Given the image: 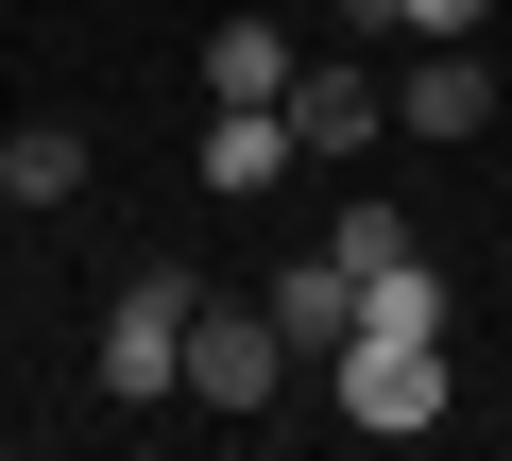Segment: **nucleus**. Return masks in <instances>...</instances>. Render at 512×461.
Masks as SVG:
<instances>
[{
	"instance_id": "3",
	"label": "nucleus",
	"mask_w": 512,
	"mask_h": 461,
	"mask_svg": "<svg viewBox=\"0 0 512 461\" xmlns=\"http://www.w3.org/2000/svg\"><path fill=\"white\" fill-rule=\"evenodd\" d=\"M342 427H376V444L444 427V342H393V325H359V342H342Z\"/></svg>"
},
{
	"instance_id": "10",
	"label": "nucleus",
	"mask_w": 512,
	"mask_h": 461,
	"mask_svg": "<svg viewBox=\"0 0 512 461\" xmlns=\"http://www.w3.org/2000/svg\"><path fill=\"white\" fill-rule=\"evenodd\" d=\"M359 325H393V342H444V274H427V257H393V274L359 291Z\"/></svg>"
},
{
	"instance_id": "1",
	"label": "nucleus",
	"mask_w": 512,
	"mask_h": 461,
	"mask_svg": "<svg viewBox=\"0 0 512 461\" xmlns=\"http://www.w3.org/2000/svg\"><path fill=\"white\" fill-rule=\"evenodd\" d=\"M188 308H205L188 257H137L120 274V308H103V393L120 410H188Z\"/></svg>"
},
{
	"instance_id": "5",
	"label": "nucleus",
	"mask_w": 512,
	"mask_h": 461,
	"mask_svg": "<svg viewBox=\"0 0 512 461\" xmlns=\"http://www.w3.org/2000/svg\"><path fill=\"white\" fill-rule=\"evenodd\" d=\"M393 137H495V69H478V35H461V52H410Z\"/></svg>"
},
{
	"instance_id": "2",
	"label": "nucleus",
	"mask_w": 512,
	"mask_h": 461,
	"mask_svg": "<svg viewBox=\"0 0 512 461\" xmlns=\"http://www.w3.org/2000/svg\"><path fill=\"white\" fill-rule=\"evenodd\" d=\"M291 359H308V342H291L274 308H222V291L188 308V410H274Z\"/></svg>"
},
{
	"instance_id": "12",
	"label": "nucleus",
	"mask_w": 512,
	"mask_h": 461,
	"mask_svg": "<svg viewBox=\"0 0 512 461\" xmlns=\"http://www.w3.org/2000/svg\"><path fill=\"white\" fill-rule=\"evenodd\" d=\"M376 18H393V35H410V52H461V35H478V18H495V0H376Z\"/></svg>"
},
{
	"instance_id": "8",
	"label": "nucleus",
	"mask_w": 512,
	"mask_h": 461,
	"mask_svg": "<svg viewBox=\"0 0 512 461\" xmlns=\"http://www.w3.org/2000/svg\"><path fill=\"white\" fill-rule=\"evenodd\" d=\"M291 69H308V52H291L274 18H222V35H205V103H291Z\"/></svg>"
},
{
	"instance_id": "4",
	"label": "nucleus",
	"mask_w": 512,
	"mask_h": 461,
	"mask_svg": "<svg viewBox=\"0 0 512 461\" xmlns=\"http://www.w3.org/2000/svg\"><path fill=\"white\" fill-rule=\"evenodd\" d=\"M291 137H308V154H376V137H393V86H376L359 52H325V69H291Z\"/></svg>"
},
{
	"instance_id": "6",
	"label": "nucleus",
	"mask_w": 512,
	"mask_h": 461,
	"mask_svg": "<svg viewBox=\"0 0 512 461\" xmlns=\"http://www.w3.org/2000/svg\"><path fill=\"white\" fill-rule=\"evenodd\" d=\"M291 154H308V137H291V103H205V188H222V205H256Z\"/></svg>"
},
{
	"instance_id": "9",
	"label": "nucleus",
	"mask_w": 512,
	"mask_h": 461,
	"mask_svg": "<svg viewBox=\"0 0 512 461\" xmlns=\"http://www.w3.org/2000/svg\"><path fill=\"white\" fill-rule=\"evenodd\" d=\"M0 188H18V205H69L86 188V137L69 120H18V137H0Z\"/></svg>"
},
{
	"instance_id": "7",
	"label": "nucleus",
	"mask_w": 512,
	"mask_h": 461,
	"mask_svg": "<svg viewBox=\"0 0 512 461\" xmlns=\"http://www.w3.org/2000/svg\"><path fill=\"white\" fill-rule=\"evenodd\" d=\"M256 308H274V325H291V342H308V359H342V342H359V274H342V257H325V240H308V257H291V274H274V291H256Z\"/></svg>"
},
{
	"instance_id": "11",
	"label": "nucleus",
	"mask_w": 512,
	"mask_h": 461,
	"mask_svg": "<svg viewBox=\"0 0 512 461\" xmlns=\"http://www.w3.org/2000/svg\"><path fill=\"white\" fill-rule=\"evenodd\" d=\"M325 257H342V274L376 291V274H393V257H427V240H410V222H393V205H342V222H325Z\"/></svg>"
},
{
	"instance_id": "13",
	"label": "nucleus",
	"mask_w": 512,
	"mask_h": 461,
	"mask_svg": "<svg viewBox=\"0 0 512 461\" xmlns=\"http://www.w3.org/2000/svg\"><path fill=\"white\" fill-rule=\"evenodd\" d=\"M0 222H18V188H0Z\"/></svg>"
}]
</instances>
